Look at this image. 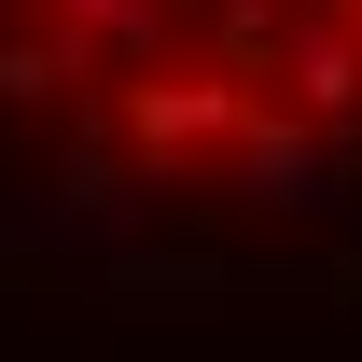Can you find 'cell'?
Wrapping results in <instances>:
<instances>
[{"label": "cell", "instance_id": "6da1fadb", "mask_svg": "<svg viewBox=\"0 0 362 362\" xmlns=\"http://www.w3.org/2000/svg\"><path fill=\"white\" fill-rule=\"evenodd\" d=\"M0 112L279 209L362 153V0H0Z\"/></svg>", "mask_w": 362, "mask_h": 362}]
</instances>
